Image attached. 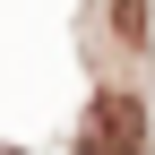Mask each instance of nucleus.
Here are the masks:
<instances>
[{"instance_id": "nucleus-1", "label": "nucleus", "mask_w": 155, "mask_h": 155, "mask_svg": "<svg viewBox=\"0 0 155 155\" xmlns=\"http://www.w3.org/2000/svg\"><path fill=\"white\" fill-rule=\"evenodd\" d=\"M86 155H147V104L138 95H104V104H95Z\"/></svg>"}, {"instance_id": "nucleus-2", "label": "nucleus", "mask_w": 155, "mask_h": 155, "mask_svg": "<svg viewBox=\"0 0 155 155\" xmlns=\"http://www.w3.org/2000/svg\"><path fill=\"white\" fill-rule=\"evenodd\" d=\"M112 35L121 43H147V0H112Z\"/></svg>"}]
</instances>
